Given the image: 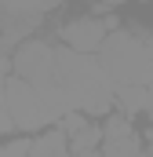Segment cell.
Here are the masks:
<instances>
[{
	"label": "cell",
	"mask_w": 153,
	"mask_h": 157,
	"mask_svg": "<svg viewBox=\"0 0 153 157\" xmlns=\"http://www.w3.org/2000/svg\"><path fill=\"white\" fill-rule=\"evenodd\" d=\"M55 59H58V80H62L69 113L102 117V113H110L117 106V95H113L117 88H113V80L106 77L99 59L80 55L73 48H55Z\"/></svg>",
	"instance_id": "obj_1"
},
{
	"label": "cell",
	"mask_w": 153,
	"mask_h": 157,
	"mask_svg": "<svg viewBox=\"0 0 153 157\" xmlns=\"http://www.w3.org/2000/svg\"><path fill=\"white\" fill-rule=\"evenodd\" d=\"M99 62L113 88H150L153 84V29L124 26L113 29L99 48Z\"/></svg>",
	"instance_id": "obj_2"
},
{
	"label": "cell",
	"mask_w": 153,
	"mask_h": 157,
	"mask_svg": "<svg viewBox=\"0 0 153 157\" xmlns=\"http://www.w3.org/2000/svg\"><path fill=\"white\" fill-rule=\"evenodd\" d=\"M11 62H15L18 77L40 91V99L47 102V110L55 113V121L69 113V102H66V91H62V80H58V59H55V48L47 40H26V44H18V51H15Z\"/></svg>",
	"instance_id": "obj_3"
},
{
	"label": "cell",
	"mask_w": 153,
	"mask_h": 157,
	"mask_svg": "<svg viewBox=\"0 0 153 157\" xmlns=\"http://www.w3.org/2000/svg\"><path fill=\"white\" fill-rule=\"evenodd\" d=\"M4 99H7L11 124L18 132H40V128H47L55 121V113L47 110V102L40 99V91L33 84H26L22 77H11L4 84Z\"/></svg>",
	"instance_id": "obj_4"
},
{
	"label": "cell",
	"mask_w": 153,
	"mask_h": 157,
	"mask_svg": "<svg viewBox=\"0 0 153 157\" xmlns=\"http://www.w3.org/2000/svg\"><path fill=\"white\" fill-rule=\"evenodd\" d=\"M120 29L117 26V18H106V15H80V18H69V22H62V29H58V37L66 40V48H73L80 55H91V51H99L106 37Z\"/></svg>",
	"instance_id": "obj_5"
},
{
	"label": "cell",
	"mask_w": 153,
	"mask_h": 157,
	"mask_svg": "<svg viewBox=\"0 0 153 157\" xmlns=\"http://www.w3.org/2000/svg\"><path fill=\"white\" fill-rule=\"evenodd\" d=\"M51 11H55L51 4H0V37L15 44L29 29H37Z\"/></svg>",
	"instance_id": "obj_6"
},
{
	"label": "cell",
	"mask_w": 153,
	"mask_h": 157,
	"mask_svg": "<svg viewBox=\"0 0 153 157\" xmlns=\"http://www.w3.org/2000/svg\"><path fill=\"white\" fill-rule=\"evenodd\" d=\"M102 157H142L139 135L124 113H113L102 124Z\"/></svg>",
	"instance_id": "obj_7"
},
{
	"label": "cell",
	"mask_w": 153,
	"mask_h": 157,
	"mask_svg": "<svg viewBox=\"0 0 153 157\" xmlns=\"http://www.w3.org/2000/svg\"><path fill=\"white\" fill-rule=\"evenodd\" d=\"M62 135L69 139L73 157H88V154H99L102 150V128L91 124L84 113H66L62 117Z\"/></svg>",
	"instance_id": "obj_8"
},
{
	"label": "cell",
	"mask_w": 153,
	"mask_h": 157,
	"mask_svg": "<svg viewBox=\"0 0 153 157\" xmlns=\"http://www.w3.org/2000/svg\"><path fill=\"white\" fill-rule=\"evenodd\" d=\"M29 157H73V150H69V139L62 135V128H55V132H44L40 139H33Z\"/></svg>",
	"instance_id": "obj_9"
},
{
	"label": "cell",
	"mask_w": 153,
	"mask_h": 157,
	"mask_svg": "<svg viewBox=\"0 0 153 157\" xmlns=\"http://www.w3.org/2000/svg\"><path fill=\"white\" fill-rule=\"evenodd\" d=\"M117 106H120V113L124 117H131V113H139V110H146V88H117Z\"/></svg>",
	"instance_id": "obj_10"
},
{
	"label": "cell",
	"mask_w": 153,
	"mask_h": 157,
	"mask_svg": "<svg viewBox=\"0 0 153 157\" xmlns=\"http://www.w3.org/2000/svg\"><path fill=\"white\" fill-rule=\"evenodd\" d=\"M29 146H33V143H26V139L7 143V146H0V157H29Z\"/></svg>",
	"instance_id": "obj_11"
},
{
	"label": "cell",
	"mask_w": 153,
	"mask_h": 157,
	"mask_svg": "<svg viewBox=\"0 0 153 157\" xmlns=\"http://www.w3.org/2000/svg\"><path fill=\"white\" fill-rule=\"evenodd\" d=\"M15 124H11V113H7V99H4V84H0V139L11 132Z\"/></svg>",
	"instance_id": "obj_12"
},
{
	"label": "cell",
	"mask_w": 153,
	"mask_h": 157,
	"mask_svg": "<svg viewBox=\"0 0 153 157\" xmlns=\"http://www.w3.org/2000/svg\"><path fill=\"white\" fill-rule=\"evenodd\" d=\"M7 66H11V59H7V40L0 37V77L7 73Z\"/></svg>",
	"instance_id": "obj_13"
},
{
	"label": "cell",
	"mask_w": 153,
	"mask_h": 157,
	"mask_svg": "<svg viewBox=\"0 0 153 157\" xmlns=\"http://www.w3.org/2000/svg\"><path fill=\"white\" fill-rule=\"evenodd\" d=\"M146 113H150V121H153V84L146 88Z\"/></svg>",
	"instance_id": "obj_14"
},
{
	"label": "cell",
	"mask_w": 153,
	"mask_h": 157,
	"mask_svg": "<svg viewBox=\"0 0 153 157\" xmlns=\"http://www.w3.org/2000/svg\"><path fill=\"white\" fill-rule=\"evenodd\" d=\"M88 157H102V150H99V154H88Z\"/></svg>",
	"instance_id": "obj_15"
}]
</instances>
